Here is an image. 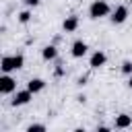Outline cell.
<instances>
[{
	"label": "cell",
	"mask_w": 132,
	"mask_h": 132,
	"mask_svg": "<svg viewBox=\"0 0 132 132\" xmlns=\"http://www.w3.org/2000/svg\"><path fill=\"white\" fill-rule=\"evenodd\" d=\"M105 62H107V56H105V52L97 50V52L91 56V60H89V66H91V68H101V66H105Z\"/></svg>",
	"instance_id": "obj_7"
},
{
	"label": "cell",
	"mask_w": 132,
	"mask_h": 132,
	"mask_svg": "<svg viewBox=\"0 0 132 132\" xmlns=\"http://www.w3.org/2000/svg\"><path fill=\"white\" fill-rule=\"evenodd\" d=\"M128 87L132 89V74H130V78H128Z\"/></svg>",
	"instance_id": "obj_16"
},
{
	"label": "cell",
	"mask_w": 132,
	"mask_h": 132,
	"mask_svg": "<svg viewBox=\"0 0 132 132\" xmlns=\"http://www.w3.org/2000/svg\"><path fill=\"white\" fill-rule=\"evenodd\" d=\"M109 19H111L113 25H122V23H126V19H128V6H124V4L116 6V10L111 12Z\"/></svg>",
	"instance_id": "obj_5"
},
{
	"label": "cell",
	"mask_w": 132,
	"mask_h": 132,
	"mask_svg": "<svg viewBox=\"0 0 132 132\" xmlns=\"http://www.w3.org/2000/svg\"><path fill=\"white\" fill-rule=\"evenodd\" d=\"M16 91V80L8 74V72H4L2 76H0V93L2 95H10V93H14Z\"/></svg>",
	"instance_id": "obj_3"
},
{
	"label": "cell",
	"mask_w": 132,
	"mask_h": 132,
	"mask_svg": "<svg viewBox=\"0 0 132 132\" xmlns=\"http://www.w3.org/2000/svg\"><path fill=\"white\" fill-rule=\"evenodd\" d=\"M43 130H45L43 124H31V126H27V132H43Z\"/></svg>",
	"instance_id": "obj_14"
},
{
	"label": "cell",
	"mask_w": 132,
	"mask_h": 132,
	"mask_svg": "<svg viewBox=\"0 0 132 132\" xmlns=\"http://www.w3.org/2000/svg\"><path fill=\"white\" fill-rule=\"evenodd\" d=\"M25 66V58L23 54H14V56H4L0 60V68L2 72H12V70H19Z\"/></svg>",
	"instance_id": "obj_1"
},
{
	"label": "cell",
	"mask_w": 132,
	"mask_h": 132,
	"mask_svg": "<svg viewBox=\"0 0 132 132\" xmlns=\"http://www.w3.org/2000/svg\"><path fill=\"white\" fill-rule=\"evenodd\" d=\"M31 99H33V93L29 89H23V91H16L14 93V99L10 101V105L12 107H21V105H27Z\"/></svg>",
	"instance_id": "obj_4"
},
{
	"label": "cell",
	"mask_w": 132,
	"mask_h": 132,
	"mask_svg": "<svg viewBox=\"0 0 132 132\" xmlns=\"http://www.w3.org/2000/svg\"><path fill=\"white\" fill-rule=\"evenodd\" d=\"M41 58H43L45 62L56 60V58H58V50H56V45H45V47L41 50Z\"/></svg>",
	"instance_id": "obj_11"
},
{
	"label": "cell",
	"mask_w": 132,
	"mask_h": 132,
	"mask_svg": "<svg viewBox=\"0 0 132 132\" xmlns=\"http://www.w3.org/2000/svg\"><path fill=\"white\" fill-rule=\"evenodd\" d=\"M27 89L35 95V93H39V91L45 89V80H43V78H31V80L27 82Z\"/></svg>",
	"instance_id": "obj_10"
},
{
	"label": "cell",
	"mask_w": 132,
	"mask_h": 132,
	"mask_svg": "<svg viewBox=\"0 0 132 132\" xmlns=\"http://www.w3.org/2000/svg\"><path fill=\"white\" fill-rule=\"evenodd\" d=\"M122 72L128 74V76L132 74V62H130V60H124V62H122Z\"/></svg>",
	"instance_id": "obj_13"
},
{
	"label": "cell",
	"mask_w": 132,
	"mask_h": 132,
	"mask_svg": "<svg viewBox=\"0 0 132 132\" xmlns=\"http://www.w3.org/2000/svg\"><path fill=\"white\" fill-rule=\"evenodd\" d=\"M87 50H89V45H87L82 39H76V41L72 43V47H70V54H72L74 58H82V56H87Z\"/></svg>",
	"instance_id": "obj_6"
},
{
	"label": "cell",
	"mask_w": 132,
	"mask_h": 132,
	"mask_svg": "<svg viewBox=\"0 0 132 132\" xmlns=\"http://www.w3.org/2000/svg\"><path fill=\"white\" fill-rule=\"evenodd\" d=\"M23 4L31 8V6H37V4H39V0H23Z\"/></svg>",
	"instance_id": "obj_15"
},
{
	"label": "cell",
	"mask_w": 132,
	"mask_h": 132,
	"mask_svg": "<svg viewBox=\"0 0 132 132\" xmlns=\"http://www.w3.org/2000/svg\"><path fill=\"white\" fill-rule=\"evenodd\" d=\"M29 21H31V10H23V12H19V23L27 25Z\"/></svg>",
	"instance_id": "obj_12"
},
{
	"label": "cell",
	"mask_w": 132,
	"mask_h": 132,
	"mask_svg": "<svg viewBox=\"0 0 132 132\" xmlns=\"http://www.w3.org/2000/svg\"><path fill=\"white\" fill-rule=\"evenodd\" d=\"M132 126V113L128 116V113H118L116 116V128H130Z\"/></svg>",
	"instance_id": "obj_9"
},
{
	"label": "cell",
	"mask_w": 132,
	"mask_h": 132,
	"mask_svg": "<svg viewBox=\"0 0 132 132\" xmlns=\"http://www.w3.org/2000/svg\"><path fill=\"white\" fill-rule=\"evenodd\" d=\"M62 29H64L66 33L76 31V29H78V16H76V14H68V16L64 19V23H62Z\"/></svg>",
	"instance_id": "obj_8"
},
{
	"label": "cell",
	"mask_w": 132,
	"mask_h": 132,
	"mask_svg": "<svg viewBox=\"0 0 132 132\" xmlns=\"http://www.w3.org/2000/svg\"><path fill=\"white\" fill-rule=\"evenodd\" d=\"M109 12H111V6L107 4V0H93L91 6H89V16L95 19V21L107 16Z\"/></svg>",
	"instance_id": "obj_2"
}]
</instances>
